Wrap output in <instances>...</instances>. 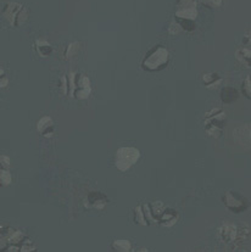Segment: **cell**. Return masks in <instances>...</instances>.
I'll list each match as a JSON object with an SVG mask.
<instances>
[{
	"label": "cell",
	"mask_w": 251,
	"mask_h": 252,
	"mask_svg": "<svg viewBox=\"0 0 251 252\" xmlns=\"http://www.w3.org/2000/svg\"><path fill=\"white\" fill-rule=\"evenodd\" d=\"M178 20L179 26H181L182 31H187V32H193L194 30H195V23L194 21H191V20Z\"/></svg>",
	"instance_id": "7402d4cb"
},
{
	"label": "cell",
	"mask_w": 251,
	"mask_h": 252,
	"mask_svg": "<svg viewBox=\"0 0 251 252\" xmlns=\"http://www.w3.org/2000/svg\"><path fill=\"white\" fill-rule=\"evenodd\" d=\"M202 83L207 89L217 88L221 83V76L217 72H207L202 76Z\"/></svg>",
	"instance_id": "4fadbf2b"
},
{
	"label": "cell",
	"mask_w": 251,
	"mask_h": 252,
	"mask_svg": "<svg viewBox=\"0 0 251 252\" xmlns=\"http://www.w3.org/2000/svg\"><path fill=\"white\" fill-rule=\"evenodd\" d=\"M30 10L24 4L17 1H9L2 10V17L12 27H20L28 20Z\"/></svg>",
	"instance_id": "277c9868"
},
{
	"label": "cell",
	"mask_w": 251,
	"mask_h": 252,
	"mask_svg": "<svg viewBox=\"0 0 251 252\" xmlns=\"http://www.w3.org/2000/svg\"><path fill=\"white\" fill-rule=\"evenodd\" d=\"M27 236L22 231L15 229L10 225L0 227V251L19 252Z\"/></svg>",
	"instance_id": "7a4b0ae2"
},
{
	"label": "cell",
	"mask_w": 251,
	"mask_h": 252,
	"mask_svg": "<svg viewBox=\"0 0 251 252\" xmlns=\"http://www.w3.org/2000/svg\"><path fill=\"white\" fill-rule=\"evenodd\" d=\"M60 87L63 94L75 97L77 100L88 99L92 93V83L89 77L76 72L65 74L61 78Z\"/></svg>",
	"instance_id": "6da1fadb"
},
{
	"label": "cell",
	"mask_w": 251,
	"mask_h": 252,
	"mask_svg": "<svg viewBox=\"0 0 251 252\" xmlns=\"http://www.w3.org/2000/svg\"><path fill=\"white\" fill-rule=\"evenodd\" d=\"M201 1L204 2L205 5H207V6L216 7V6H220V5L222 4V1H223V0H201Z\"/></svg>",
	"instance_id": "4316f807"
},
{
	"label": "cell",
	"mask_w": 251,
	"mask_h": 252,
	"mask_svg": "<svg viewBox=\"0 0 251 252\" xmlns=\"http://www.w3.org/2000/svg\"><path fill=\"white\" fill-rule=\"evenodd\" d=\"M37 130L42 137L49 138L54 134L55 130V123L50 116H44L37 122Z\"/></svg>",
	"instance_id": "8fae6325"
},
{
	"label": "cell",
	"mask_w": 251,
	"mask_h": 252,
	"mask_svg": "<svg viewBox=\"0 0 251 252\" xmlns=\"http://www.w3.org/2000/svg\"><path fill=\"white\" fill-rule=\"evenodd\" d=\"M134 220H135V223H138L139 225H148V224H149V223H148V220H147V218H145L144 211H143L142 206H138L134 210Z\"/></svg>",
	"instance_id": "ffe728a7"
},
{
	"label": "cell",
	"mask_w": 251,
	"mask_h": 252,
	"mask_svg": "<svg viewBox=\"0 0 251 252\" xmlns=\"http://www.w3.org/2000/svg\"><path fill=\"white\" fill-rule=\"evenodd\" d=\"M235 59L242 63L243 66H245L247 68L251 69V48H240L235 51Z\"/></svg>",
	"instance_id": "5bb4252c"
},
{
	"label": "cell",
	"mask_w": 251,
	"mask_h": 252,
	"mask_svg": "<svg viewBox=\"0 0 251 252\" xmlns=\"http://www.w3.org/2000/svg\"><path fill=\"white\" fill-rule=\"evenodd\" d=\"M242 89L243 92H244V94L247 95L249 99H251V74H249V76L245 78L244 83H243L242 86Z\"/></svg>",
	"instance_id": "603a6c76"
},
{
	"label": "cell",
	"mask_w": 251,
	"mask_h": 252,
	"mask_svg": "<svg viewBox=\"0 0 251 252\" xmlns=\"http://www.w3.org/2000/svg\"><path fill=\"white\" fill-rule=\"evenodd\" d=\"M198 16V10L194 0H179L176 17L179 20H191L195 21Z\"/></svg>",
	"instance_id": "ba28073f"
},
{
	"label": "cell",
	"mask_w": 251,
	"mask_h": 252,
	"mask_svg": "<svg viewBox=\"0 0 251 252\" xmlns=\"http://www.w3.org/2000/svg\"><path fill=\"white\" fill-rule=\"evenodd\" d=\"M11 173H10L9 169H0V184H1V187H9V185L11 184Z\"/></svg>",
	"instance_id": "44dd1931"
},
{
	"label": "cell",
	"mask_w": 251,
	"mask_h": 252,
	"mask_svg": "<svg viewBox=\"0 0 251 252\" xmlns=\"http://www.w3.org/2000/svg\"><path fill=\"white\" fill-rule=\"evenodd\" d=\"M0 164H1V168H10V164H11V161H10V158L6 155H1L0 158Z\"/></svg>",
	"instance_id": "cb8c5ba5"
},
{
	"label": "cell",
	"mask_w": 251,
	"mask_h": 252,
	"mask_svg": "<svg viewBox=\"0 0 251 252\" xmlns=\"http://www.w3.org/2000/svg\"><path fill=\"white\" fill-rule=\"evenodd\" d=\"M238 97H239V93L237 89L232 88V87H226V88L222 89L221 99L224 104H232Z\"/></svg>",
	"instance_id": "2e32d148"
},
{
	"label": "cell",
	"mask_w": 251,
	"mask_h": 252,
	"mask_svg": "<svg viewBox=\"0 0 251 252\" xmlns=\"http://www.w3.org/2000/svg\"><path fill=\"white\" fill-rule=\"evenodd\" d=\"M170 63V51L165 46H156L145 56L142 66L147 71H160Z\"/></svg>",
	"instance_id": "5b68a950"
},
{
	"label": "cell",
	"mask_w": 251,
	"mask_h": 252,
	"mask_svg": "<svg viewBox=\"0 0 251 252\" xmlns=\"http://www.w3.org/2000/svg\"><path fill=\"white\" fill-rule=\"evenodd\" d=\"M112 250L120 251V252H128L132 250V244L130 241L125 240V239H120V240H115L111 245Z\"/></svg>",
	"instance_id": "e0dca14e"
},
{
	"label": "cell",
	"mask_w": 251,
	"mask_h": 252,
	"mask_svg": "<svg viewBox=\"0 0 251 252\" xmlns=\"http://www.w3.org/2000/svg\"><path fill=\"white\" fill-rule=\"evenodd\" d=\"M6 86H9V78H6V77H5L4 69H1V71H0V87L4 89V88H6Z\"/></svg>",
	"instance_id": "484cf974"
},
{
	"label": "cell",
	"mask_w": 251,
	"mask_h": 252,
	"mask_svg": "<svg viewBox=\"0 0 251 252\" xmlns=\"http://www.w3.org/2000/svg\"><path fill=\"white\" fill-rule=\"evenodd\" d=\"M150 208H151V212H153L154 217L156 218V220H157V223H158V218H160V216L162 215L163 211L166 210V206L161 201H156V202H153V204L150 205Z\"/></svg>",
	"instance_id": "d6986e66"
},
{
	"label": "cell",
	"mask_w": 251,
	"mask_h": 252,
	"mask_svg": "<svg viewBox=\"0 0 251 252\" xmlns=\"http://www.w3.org/2000/svg\"><path fill=\"white\" fill-rule=\"evenodd\" d=\"M243 44L247 48H251V30L245 32V34L243 35Z\"/></svg>",
	"instance_id": "d4e9b609"
},
{
	"label": "cell",
	"mask_w": 251,
	"mask_h": 252,
	"mask_svg": "<svg viewBox=\"0 0 251 252\" xmlns=\"http://www.w3.org/2000/svg\"><path fill=\"white\" fill-rule=\"evenodd\" d=\"M249 137H250V141H251V128H250V132H249Z\"/></svg>",
	"instance_id": "83f0119b"
},
{
	"label": "cell",
	"mask_w": 251,
	"mask_h": 252,
	"mask_svg": "<svg viewBox=\"0 0 251 252\" xmlns=\"http://www.w3.org/2000/svg\"><path fill=\"white\" fill-rule=\"evenodd\" d=\"M140 158V153L138 149L133 146H125L120 148L115 155V166L119 171L126 172L132 168Z\"/></svg>",
	"instance_id": "8992f818"
},
{
	"label": "cell",
	"mask_w": 251,
	"mask_h": 252,
	"mask_svg": "<svg viewBox=\"0 0 251 252\" xmlns=\"http://www.w3.org/2000/svg\"><path fill=\"white\" fill-rule=\"evenodd\" d=\"M227 122V115L223 110L220 107H215V109L210 110L206 112L204 117V129L207 135L212 138L220 137L223 128L226 127Z\"/></svg>",
	"instance_id": "3957f363"
},
{
	"label": "cell",
	"mask_w": 251,
	"mask_h": 252,
	"mask_svg": "<svg viewBox=\"0 0 251 252\" xmlns=\"http://www.w3.org/2000/svg\"><path fill=\"white\" fill-rule=\"evenodd\" d=\"M79 46H81V44H79L78 42H73V43H71L67 48H66V51H65L66 60H70V59L75 58L79 51Z\"/></svg>",
	"instance_id": "ac0fdd59"
},
{
	"label": "cell",
	"mask_w": 251,
	"mask_h": 252,
	"mask_svg": "<svg viewBox=\"0 0 251 252\" xmlns=\"http://www.w3.org/2000/svg\"><path fill=\"white\" fill-rule=\"evenodd\" d=\"M177 220H178L177 211L166 207V210L163 211L162 215L158 218V224L162 225V227H172V225L176 224Z\"/></svg>",
	"instance_id": "7c38bea8"
},
{
	"label": "cell",
	"mask_w": 251,
	"mask_h": 252,
	"mask_svg": "<svg viewBox=\"0 0 251 252\" xmlns=\"http://www.w3.org/2000/svg\"><path fill=\"white\" fill-rule=\"evenodd\" d=\"M107 202H109V200L105 195L100 194V192L92 191L87 196L86 207L94 208V210H104L107 206Z\"/></svg>",
	"instance_id": "9c48e42d"
},
{
	"label": "cell",
	"mask_w": 251,
	"mask_h": 252,
	"mask_svg": "<svg viewBox=\"0 0 251 252\" xmlns=\"http://www.w3.org/2000/svg\"><path fill=\"white\" fill-rule=\"evenodd\" d=\"M224 206H226L228 210L232 211L234 213H242L244 211H247L250 206V202L247 197H244L243 195H240L239 192L235 191H227L224 194L223 199Z\"/></svg>",
	"instance_id": "52a82bcc"
},
{
	"label": "cell",
	"mask_w": 251,
	"mask_h": 252,
	"mask_svg": "<svg viewBox=\"0 0 251 252\" xmlns=\"http://www.w3.org/2000/svg\"><path fill=\"white\" fill-rule=\"evenodd\" d=\"M219 235L223 243L230 244L239 239V229L235 224H224L220 228Z\"/></svg>",
	"instance_id": "30bf717a"
},
{
	"label": "cell",
	"mask_w": 251,
	"mask_h": 252,
	"mask_svg": "<svg viewBox=\"0 0 251 252\" xmlns=\"http://www.w3.org/2000/svg\"><path fill=\"white\" fill-rule=\"evenodd\" d=\"M35 49H37V53L39 54V56H42V58H48V56H50V54L53 53L51 44L45 39L35 40Z\"/></svg>",
	"instance_id": "9a60e30c"
}]
</instances>
